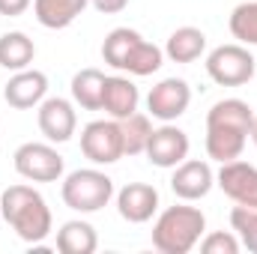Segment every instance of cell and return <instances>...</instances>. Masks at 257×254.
<instances>
[{
    "label": "cell",
    "mask_w": 257,
    "mask_h": 254,
    "mask_svg": "<svg viewBox=\"0 0 257 254\" xmlns=\"http://www.w3.org/2000/svg\"><path fill=\"white\" fill-rule=\"evenodd\" d=\"M60 197L69 209L87 215V212H99L111 203L114 197V180L99 171V168H78L72 174H66Z\"/></svg>",
    "instance_id": "obj_4"
},
{
    "label": "cell",
    "mask_w": 257,
    "mask_h": 254,
    "mask_svg": "<svg viewBox=\"0 0 257 254\" xmlns=\"http://www.w3.org/2000/svg\"><path fill=\"white\" fill-rule=\"evenodd\" d=\"M242 242L233 230H212L200 236V251L203 254H239Z\"/></svg>",
    "instance_id": "obj_26"
},
{
    "label": "cell",
    "mask_w": 257,
    "mask_h": 254,
    "mask_svg": "<svg viewBox=\"0 0 257 254\" xmlns=\"http://www.w3.org/2000/svg\"><path fill=\"white\" fill-rule=\"evenodd\" d=\"M206 230V215L197 206H168L153 224V245L162 254H189Z\"/></svg>",
    "instance_id": "obj_3"
},
{
    "label": "cell",
    "mask_w": 257,
    "mask_h": 254,
    "mask_svg": "<svg viewBox=\"0 0 257 254\" xmlns=\"http://www.w3.org/2000/svg\"><path fill=\"white\" fill-rule=\"evenodd\" d=\"M117 212L128 224H147L159 212V191L150 183H128L117 191Z\"/></svg>",
    "instance_id": "obj_14"
},
{
    "label": "cell",
    "mask_w": 257,
    "mask_h": 254,
    "mask_svg": "<svg viewBox=\"0 0 257 254\" xmlns=\"http://www.w3.org/2000/svg\"><path fill=\"white\" fill-rule=\"evenodd\" d=\"M81 153L93 165H114L123 153V132L120 120H93L81 129Z\"/></svg>",
    "instance_id": "obj_7"
},
{
    "label": "cell",
    "mask_w": 257,
    "mask_h": 254,
    "mask_svg": "<svg viewBox=\"0 0 257 254\" xmlns=\"http://www.w3.org/2000/svg\"><path fill=\"white\" fill-rule=\"evenodd\" d=\"M0 215L18 233V239H24L30 245L45 242L51 227H54V218H51L45 197L33 186H24V183L9 186L0 194Z\"/></svg>",
    "instance_id": "obj_2"
},
{
    "label": "cell",
    "mask_w": 257,
    "mask_h": 254,
    "mask_svg": "<svg viewBox=\"0 0 257 254\" xmlns=\"http://www.w3.org/2000/svg\"><path fill=\"white\" fill-rule=\"evenodd\" d=\"M215 186L239 206H257V168L248 162H224L215 174Z\"/></svg>",
    "instance_id": "obj_11"
},
{
    "label": "cell",
    "mask_w": 257,
    "mask_h": 254,
    "mask_svg": "<svg viewBox=\"0 0 257 254\" xmlns=\"http://www.w3.org/2000/svg\"><path fill=\"white\" fill-rule=\"evenodd\" d=\"M203 51H206V33L200 27H189V24L177 27L165 45V57L174 63H194Z\"/></svg>",
    "instance_id": "obj_17"
},
{
    "label": "cell",
    "mask_w": 257,
    "mask_h": 254,
    "mask_svg": "<svg viewBox=\"0 0 257 254\" xmlns=\"http://www.w3.org/2000/svg\"><path fill=\"white\" fill-rule=\"evenodd\" d=\"M162 63H165V48H159V45H153V42H147L141 36L132 45V51H128L126 63H123V72L126 75H135V78H147V75L159 72Z\"/></svg>",
    "instance_id": "obj_21"
},
{
    "label": "cell",
    "mask_w": 257,
    "mask_h": 254,
    "mask_svg": "<svg viewBox=\"0 0 257 254\" xmlns=\"http://www.w3.org/2000/svg\"><path fill=\"white\" fill-rule=\"evenodd\" d=\"M12 165L18 171V177L30 180V183H57L63 177V156L48 144H39V141H27L15 150L12 156Z\"/></svg>",
    "instance_id": "obj_6"
},
{
    "label": "cell",
    "mask_w": 257,
    "mask_h": 254,
    "mask_svg": "<svg viewBox=\"0 0 257 254\" xmlns=\"http://www.w3.org/2000/svg\"><path fill=\"white\" fill-rule=\"evenodd\" d=\"M254 123V111L242 99H221L206 111V156L218 165L242 156Z\"/></svg>",
    "instance_id": "obj_1"
},
{
    "label": "cell",
    "mask_w": 257,
    "mask_h": 254,
    "mask_svg": "<svg viewBox=\"0 0 257 254\" xmlns=\"http://www.w3.org/2000/svg\"><path fill=\"white\" fill-rule=\"evenodd\" d=\"M33 57H36V45H33V39H30L27 33L9 30V33L0 36V66H3L6 72H21V69H27V66L33 63Z\"/></svg>",
    "instance_id": "obj_20"
},
{
    "label": "cell",
    "mask_w": 257,
    "mask_h": 254,
    "mask_svg": "<svg viewBox=\"0 0 257 254\" xmlns=\"http://www.w3.org/2000/svg\"><path fill=\"white\" fill-rule=\"evenodd\" d=\"M212 186H215V171L209 168V162H200V159L180 162L171 174V191L186 203L206 197L212 191Z\"/></svg>",
    "instance_id": "obj_12"
},
{
    "label": "cell",
    "mask_w": 257,
    "mask_h": 254,
    "mask_svg": "<svg viewBox=\"0 0 257 254\" xmlns=\"http://www.w3.org/2000/svg\"><path fill=\"white\" fill-rule=\"evenodd\" d=\"M36 120H39V132L45 135V141L51 144H66L72 141L75 129H78V114H75V105L63 99V96H45L39 111H36Z\"/></svg>",
    "instance_id": "obj_10"
},
{
    "label": "cell",
    "mask_w": 257,
    "mask_h": 254,
    "mask_svg": "<svg viewBox=\"0 0 257 254\" xmlns=\"http://www.w3.org/2000/svg\"><path fill=\"white\" fill-rule=\"evenodd\" d=\"M87 3L90 0H33V15L42 27L63 30L87 9Z\"/></svg>",
    "instance_id": "obj_16"
},
{
    "label": "cell",
    "mask_w": 257,
    "mask_h": 254,
    "mask_svg": "<svg viewBox=\"0 0 257 254\" xmlns=\"http://www.w3.org/2000/svg\"><path fill=\"white\" fill-rule=\"evenodd\" d=\"M120 132H123V153L126 156H141V153H147V141L153 135V120L147 114L135 111L126 120H120Z\"/></svg>",
    "instance_id": "obj_23"
},
{
    "label": "cell",
    "mask_w": 257,
    "mask_h": 254,
    "mask_svg": "<svg viewBox=\"0 0 257 254\" xmlns=\"http://www.w3.org/2000/svg\"><path fill=\"white\" fill-rule=\"evenodd\" d=\"M141 105V93L128 75H108L105 78V93H102V111L111 120H126Z\"/></svg>",
    "instance_id": "obj_15"
},
{
    "label": "cell",
    "mask_w": 257,
    "mask_h": 254,
    "mask_svg": "<svg viewBox=\"0 0 257 254\" xmlns=\"http://www.w3.org/2000/svg\"><path fill=\"white\" fill-rule=\"evenodd\" d=\"M189 147L192 144H189V135L183 129L174 126V123H162L159 129H153L144 156L150 159V165L165 168V171H174L180 162L189 159Z\"/></svg>",
    "instance_id": "obj_9"
},
{
    "label": "cell",
    "mask_w": 257,
    "mask_h": 254,
    "mask_svg": "<svg viewBox=\"0 0 257 254\" xmlns=\"http://www.w3.org/2000/svg\"><path fill=\"white\" fill-rule=\"evenodd\" d=\"M230 36L239 42V45H257V0H245L239 3L233 12H230Z\"/></svg>",
    "instance_id": "obj_24"
},
{
    "label": "cell",
    "mask_w": 257,
    "mask_h": 254,
    "mask_svg": "<svg viewBox=\"0 0 257 254\" xmlns=\"http://www.w3.org/2000/svg\"><path fill=\"white\" fill-rule=\"evenodd\" d=\"M230 227L239 236L242 248L257 254V206H233L230 209Z\"/></svg>",
    "instance_id": "obj_25"
},
{
    "label": "cell",
    "mask_w": 257,
    "mask_h": 254,
    "mask_svg": "<svg viewBox=\"0 0 257 254\" xmlns=\"http://www.w3.org/2000/svg\"><path fill=\"white\" fill-rule=\"evenodd\" d=\"M45 96H48V75L39 72V69H30V66L21 69V72H12V78L3 87L6 105L9 108H18V111L39 108Z\"/></svg>",
    "instance_id": "obj_13"
},
{
    "label": "cell",
    "mask_w": 257,
    "mask_h": 254,
    "mask_svg": "<svg viewBox=\"0 0 257 254\" xmlns=\"http://www.w3.org/2000/svg\"><path fill=\"white\" fill-rule=\"evenodd\" d=\"M138 39H141L138 30H132V27H114V30L105 36V42H102V60L111 66V69L123 72V63H126L128 51H132V45H135Z\"/></svg>",
    "instance_id": "obj_22"
},
{
    "label": "cell",
    "mask_w": 257,
    "mask_h": 254,
    "mask_svg": "<svg viewBox=\"0 0 257 254\" xmlns=\"http://www.w3.org/2000/svg\"><path fill=\"white\" fill-rule=\"evenodd\" d=\"M192 105V87L186 78H162L150 96H147V111L153 120H162V123H174L180 120Z\"/></svg>",
    "instance_id": "obj_8"
},
{
    "label": "cell",
    "mask_w": 257,
    "mask_h": 254,
    "mask_svg": "<svg viewBox=\"0 0 257 254\" xmlns=\"http://www.w3.org/2000/svg\"><path fill=\"white\" fill-rule=\"evenodd\" d=\"M257 60L248 51V45L230 42V45H218L206 54V75L218 84V87H242L254 78Z\"/></svg>",
    "instance_id": "obj_5"
},
{
    "label": "cell",
    "mask_w": 257,
    "mask_h": 254,
    "mask_svg": "<svg viewBox=\"0 0 257 254\" xmlns=\"http://www.w3.org/2000/svg\"><path fill=\"white\" fill-rule=\"evenodd\" d=\"M105 72L99 69H81L72 75V102L84 111H102V93H105Z\"/></svg>",
    "instance_id": "obj_19"
},
{
    "label": "cell",
    "mask_w": 257,
    "mask_h": 254,
    "mask_svg": "<svg viewBox=\"0 0 257 254\" xmlns=\"http://www.w3.org/2000/svg\"><path fill=\"white\" fill-rule=\"evenodd\" d=\"M251 141H254V147H257V114H254V123H251V135H248Z\"/></svg>",
    "instance_id": "obj_29"
},
{
    "label": "cell",
    "mask_w": 257,
    "mask_h": 254,
    "mask_svg": "<svg viewBox=\"0 0 257 254\" xmlns=\"http://www.w3.org/2000/svg\"><path fill=\"white\" fill-rule=\"evenodd\" d=\"M93 6H96V12H102V15H117V12H123L128 6V0H90Z\"/></svg>",
    "instance_id": "obj_28"
},
{
    "label": "cell",
    "mask_w": 257,
    "mask_h": 254,
    "mask_svg": "<svg viewBox=\"0 0 257 254\" xmlns=\"http://www.w3.org/2000/svg\"><path fill=\"white\" fill-rule=\"evenodd\" d=\"M30 3H33V0H0V15L18 18V15H24V12L30 9Z\"/></svg>",
    "instance_id": "obj_27"
},
{
    "label": "cell",
    "mask_w": 257,
    "mask_h": 254,
    "mask_svg": "<svg viewBox=\"0 0 257 254\" xmlns=\"http://www.w3.org/2000/svg\"><path fill=\"white\" fill-rule=\"evenodd\" d=\"M99 248V236L96 227L84 218H72L60 224L57 230V251L60 254H93Z\"/></svg>",
    "instance_id": "obj_18"
}]
</instances>
